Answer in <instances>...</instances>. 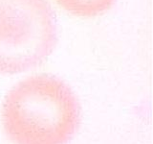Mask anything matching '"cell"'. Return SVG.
<instances>
[{
    "instance_id": "3957f363",
    "label": "cell",
    "mask_w": 153,
    "mask_h": 144,
    "mask_svg": "<svg viewBox=\"0 0 153 144\" xmlns=\"http://www.w3.org/2000/svg\"><path fill=\"white\" fill-rule=\"evenodd\" d=\"M59 6L76 16H96L111 8L116 0H55Z\"/></svg>"
},
{
    "instance_id": "7a4b0ae2",
    "label": "cell",
    "mask_w": 153,
    "mask_h": 144,
    "mask_svg": "<svg viewBox=\"0 0 153 144\" xmlns=\"http://www.w3.org/2000/svg\"><path fill=\"white\" fill-rule=\"evenodd\" d=\"M57 42V18L48 0H0V73L40 65Z\"/></svg>"
},
{
    "instance_id": "6da1fadb",
    "label": "cell",
    "mask_w": 153,
    "mask_h": 144,
    "mask_svg": "<svg viewBox=\"0 0 153 144\" xmlns=\"http://www.w3.org/2000/svg\"><path fill=\"white\" fill-rule=\"evenodd\" d=\"M2 124L14 144H67L79 127L80 106L61 79L35 75L6 95Z\"/></svg>"
}]
</instances>
